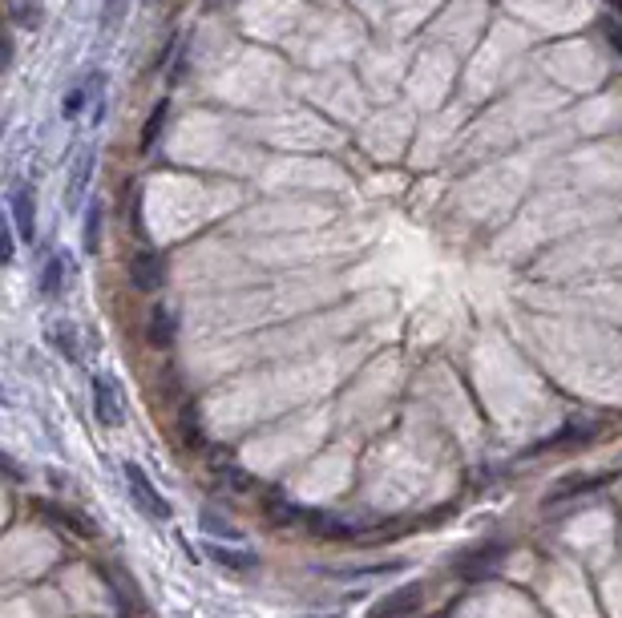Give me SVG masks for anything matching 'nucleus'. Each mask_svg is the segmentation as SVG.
<instances>
[{
    "label": "nucleus",
    "mask_w": 622,
    "mask_h": 618,
    "mask_svg": "<svg viewBox=\"0 0 622 618\" xmlns=\"http://www.w3.org/2000/svg\"><path fill=\"white\" fill-rule=\"evenodd\" d=\"M9 211H13L17 235H21L25 243H33V239H37V194H33V186H13Z\"/></svg>",
    "instance_id": "obj_3"
},
{
    "label": "nucleus",
    "mask_w": 622,
    "mask_h": 618,
    "mask_svg": "<svg viewBox=\"0 0 622 618\" xmlns=\"http://www.w3.org/2000/svg\"><path fill=\"white\" fill-rule=\"evenodd\" d=\"M501 554H505V546H501V542L477 546V550H469V554H465V558L457 562V574H461L465 582H481V578H489V574L497 570Z\"/></svg>",
    "instance_id": "obj_5"
},
{
    "label": "nucleus",
    "mask_w": 622,
    "mask_h": 618,
    "mask_svg": "<svg viewBox=\"0 0 622 618\" xmlns=\"http://www.w3.org/2000/svg\"><path fill=\"white\" fill-rule=\"evenodd\" d=\"M202 526L211 530V534H223V538H235V542H243V530H239V526H231V522H223V518H215L211 509L202 513Z\"/></svg>",
    "instance_id": "obj_20"
},
{
    "label": "nucleus",
    "mask_w": 622,
    "mask_h": 618,
    "mask_svg": "<svg viewBox=\"0 0 622 618\" xmlns=\"http://www.w3.org/2000/svg\"><path fill=\"white\" fill-rule=\"evenodd\" d=\"M174 312H170V307H154V312H150V320H146V340L154 344V348H170L174 344Z\"/></svg>",
    "instance_id": "obj_9"
},
{
    "label": "nucleus",
    "mask_w": 622,
    "mask_h": 618,
    "mask_svg": "<svg viewBox=\"0 0 622 618\" xmlns=\"http://www.w3.org/2000/svg\"><path fill=\"white\" fill-rule=\"evenodd\" d=\"M594 433H598L594 425H582V421H570V425H566V429H562L558 437H550V441H542V445H538V453H546V449H562V445H582V441H590Z\"/></svg>",
    "instance_id": "obj_14"
},
{
    "label": "nucleus",
    "mask_w": 622,
    "mask_h": 618,
    "mask_svg": "<svg viewBox=\"0 0 622 618\" xmlns=\"http://www.w3.org/2000/svg\"><path fill=\"white\" fill-rule=\"evenodd\" d=\"M122 477H126V489H130V501L146 513L150 522H166L170 518V505H166V497L154 489V481L146 477V469L142 465H122Z\"/></svg>",
    "instance_id": "obj_1"
},
{
    "label": "nucleus",
    "mask_w": 622,
    "mask_h": 618,
    "mask_svg": "<svg viewBox=\"0 0 622 618\" xmlns=\"http://www.w3.org/2000/svg\"><path fill=\"white\" fill-rule=\"evenodd\" d=\"M602 37H606V45L622 57V25H614V21H602Z\"/></svg>",
    "instance_id": "obj_22"
},
{
    "label": "nucleus",
    "mask_w": 622,
    "mask_h": 618,
    "mask_svg": "<svg viewBox=\"0 0 622 618\" xmlns=\"http://www.w3.org/2000/svg\"><path fill=\"white\" fill-rule=\"evenodd\" d=\"M178 437H182V445H186L190 453L206 445V441H202V425H198V412H194V408H186V412H182V421H178Z\"/></svg>",
    "instance_id": "obj_18"
},
{
    "label": "nucleus",
    "mask_w": 622,
    "mask_h": 618,
    "mask_svg": "<svg viewBox=\"0 0 622 618\" xmlns=\"http://www.w3.org/2000/svg\"><path fill=\"white\" fill-rule=\"evenodd\" d=\"M421 598H425V590L412 582V586H400L396 594H388V598H380V606L372 610V618H404V614H412V610H421Z\"/></svg>",
    "instance_id": "obj_6"
},
{
    "label": "nucleus",
    "mask_w": 622,
    "mask_h": 618,
    "mask_svg": "<svg viewBox=\"0 0 622 618\" xmlns=\"http://www.w3.org/2000/svg\"><path fill=\"white\" fill-rule=\"evenodd\" d=\"M311 534H320V538H336V542H344V538H360L364 530L360 526H352V522H344V518H336V513H320V509H307V522H303Z\"/></svg>",
    "instance_id": "obj_7"
},
{
    "label": "nucleus",
    "mask_w": 622,
    "mask_h": 618,
    "mask_svg": "<svg viewBox=\"0 0 622 618\" xmlns=\"http://www.w3.org/2000/svg\"><path fill=\"white\" fill-rule=\"evenodd\" d=\"M166 118H170V101H158V106L150 110V118H146V126H142V150L158 146V134L166 130Z\"/></svg>",
    "instance_id": "obj_16"
},
{
    "label": "nucleus",
    "mask_w": 622,
    "mask_h": 618,
    "mask_svg": "<svg viewBox=\"0 0 622 618\" xmlns=\"http://www.w3.org/2000/svg\"><path fill=\"white\" fill-rule=\"evenodd\" d=\"M65 279H69V259H65V255H53V259L45 263V271H41V295H45V299L61 295Z\"/></svg>",
    "instance_id": "obj_12"
},
{
    "label": "nucleus",
    "mask_w": 622,
    "mask_h": 618,
    "mask_svg": "<svg viewBox=\"0 0 622 618\" xmlns=\"http://www.w3.org/2000/svg\"><path fill=\"white\" fill-rule=\"evenodd\" d=\"M606 5H610V9H614V13L622 17V0H606Z\"/></svg>",
    "instance_id": "obj_24"
},
{
    "label": "nucleus",
    "mask_w": 622,
    "mask_h": 618,
    "mask_svg": "<svg viewBox=\"0 0 622 618\" xmlns=\"http://www.w3.org/2000/svg\"><path fill=\"white\" fill-rule=\"evenodd\" d=\"M89 174H93V154H89V150H81V154L73 158V174H69V186H65V202H69V206L85 194Z\"/></svg>",
    "instance_id": "obj_11"
},
{
    "label": "nucleus",
    "mask_w": 622,
    "mask_h": 618,
    "mask_svg": "<svg viewBox=\"0 0 622 618\" xmlns=\"http://www.w3.org/2000/svg\"><path fill=\"white\" fill-rule=\"evenodd\" d=\"M130 283L138 287V291H158L162 283H166V259L158 255V251H138L134 259H130Z\"/></svg>",
    "instance_id": "obj_4"
},
{
    "label": "nucleus",
    "mask_w": 622,
    "mask_h": 618,
    "mask_svg": "<svg viewBox=\"0 0 622 618\" xmlns=\"http://www.w3.org/2000/svg\"><path fill=\"white\" fill-rule=\"evenodd\" d=\"M81 243H85L89 255H97V247H101V202H93L89 211H85V235H81Z\"/></svg>",
    "instance_id": "obj_19"
},
{
    "label": "nucleus",
    "mask_w": 622,
    "mask_h": 618,
    "mask_svg": "<svg viewBox=\"0 0 622 618\" xmlns=\"http://www.w3.org/2000/svg\"><path fill=\"white\" fill-rule=\"evenodd\" d=\"M93 417L106 429H118L126 421V400L114 376H93Z\"/></svg>",
    "instance_id": "obj_2"
},
{
    "label": "nucleus",
    "mask_w": 622,
    "mask_h": 618,
    "mask_svg": "<svg viewBox=\"0 0 622 618\" xmlns=\"http://www.w3.org/2000/svg\"><path fill=\"white\" fill-rule=\"evenodd\" d=\"M37 509H45V518H49V522H57L61 530H69V534H77V538H89V534H93L85 522L73 518V509H61V505H49V501H41Z\"/></svg>",
    "instance_id": "obj_15"
},
{
    "label": "nucleus",
    "mask_w": 622,
    "mask_h": 618,
    "mask_svg": "<svg viewBox=\"0 0 622 618\" xmlns=\"http://www.w3.org/2000/svg\"><path fill=\"white\" fill-rule=\"evenodd\" d=\"M130 5H134V0H106V21H118Z\"/></svg>",
    "instance_id": "obj_23"
},
{
    "label": "nucleus",
    "mask_w": 622,
    "mask_h": 618,
    "mask_svg": "<svg viewBox=\"0 0 622 618\" xmlns=\"http://www.w3.org/2000/svg\"><path fill=\"white\" fill-rule=\"evenodd\" d=\"M81 106H85V89L77 85V89H69V93H65V101H61V114H65V118H77V114H81Z\"/></svg>",
    "instance_id": "obj_21"
},
{
    "label": "nucleus",
    "mask_w": 622,
    "mask_h": 618,
    "mask_svg": "<svg viewBox=\"0 0 622 618\" xmlns=\"http://www.w3.org/2000/svg\"><path fill=\"white\" fill-rule=\"evenodd\" d=\"M49 344H53L61 356H69V360H81V344H77L73 320H53V324H49Z\"/></svg>",
    "instance_id": "obj_10"
},
{
    "label": "nucleus",
    "mask_w": 622,
    "mask_h": 618,
    "mask_svg": "<svg viewBox=\"0 0 622 618\" xmlns=\"http://www.w3.org/2000/svg\"><path fill=\"white\" fill-rule=\"evenodd\" d=\"M606 477H566V485H558L550 497H546V505H554V501H566V497H578V493H590V489H598Z\"/></svg>",
    "instance_id": "obj_17"
},
{
    "label": "nucleus",
    "mask_w": 622,
    "mask_h": 618,
    "mask_svg": "<svg viewBox=\"0 0 622 618\" xmlns=\"http://www.w3.org/2000/svg\"><path fill=\"white\" fill-rule=\"evenodd\" d=\"M206 558L227 566V570H239V574H251L259 570V558L247 554V550H235V546H219V542H206Z\"/></svg>",
    "instance_id": "obj_8"
},
{
    "label": "nucleus",
    "mask_w": 622,
    "mask_h": 618,
    "mask_svg": "<svg viewBox=\"0 0 622 618\" xmlns=\"http://www.w3.org/2000/svg\"><path fill=\"white\" fill-rule=\"evenodd\" d=\"M41 0H9V21L17 25V29H41Z\"/></svg>",
    "instance_id": "obj_13"
}]
</instances>
